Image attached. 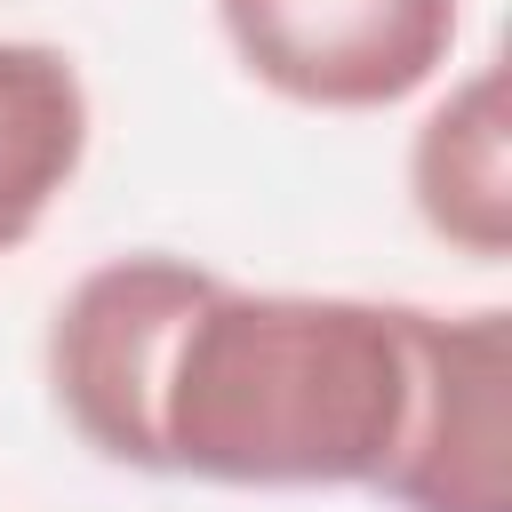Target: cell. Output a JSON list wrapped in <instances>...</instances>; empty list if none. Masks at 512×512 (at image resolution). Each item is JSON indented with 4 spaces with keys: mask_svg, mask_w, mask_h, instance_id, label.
<instances>
[{
    "mask_svg": "<svg viewBox=\"0 0 512 512\" xmlns=\"http://www.w3.org/2000/svg\"><path fill=\"white\" fill-rule=\"evenodd\" d=\"M392 512H512V312L408 304V408L384 472Z\"/></svg>",
    "mask_w": 512,
    "mask_h": 512,
    "instance_id": "2",
    "label": "cell"
},
{
    "mask_svg": "<svg viewBox=\"0 0 512 512\" xmlns=\"http://www.w3.org/2000/svg\"><path fill=\"white\" fill-rule=\"evenodd\" d=\"M408 200L424 232L472 264L512 256V112L504 64H472L408 136Z\"/></svg>",
    "mask_w": 512,
    "mask_h": 512,
    "instance_id": "4",
    "label": "cell"
},
{
    "mask_svg": "<svg viewBox=\"0 0 512 512\" xmlns=\"http://www.w3.org/2000/svg\"><path fill=\"white\" fill-rule=\"evenodd\" d=\"M216 32L304 112H392L448 72L464 0H216Z\"/></svg>",
    "mask_w": 512,
    "mask_h": 512,
    "instance_id": "3",
    "label": "cell"
},
{
    "mask_svg": "<svg viewBox=\"0 0 512 512\" xmlns=\"http://www.w3.org/2000/svg\"><path fill=\"white\" fill-rule=\"evenodd\" d=\"M48 400L120 472L208 488H368L408 408V304L240 288L128 248L48 312Z\"/></svg>",
    "mask_w": 512,
    "mask_h": 512,
    "instance_id": "1",
    "label": "cell"
},
{
    "mask_svg": "<svg viewBox=\"0 0 512 512\" xmlns=\"http://www.w3.org/2000/svg\"><path fill=\"white\" fill-rule=\"evenodd\" d=\"M88 160V80L56 40H0V256H16Z\"/></svg>",
    "mask_w": 512,
    "mask_h": 512,
    "instance_id": "5",
    "label": "cell"
}]
</instances>
